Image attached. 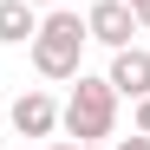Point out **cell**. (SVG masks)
Wrapping results in <instances>:
<instances>
[{"mask_svg": "<svg viewBox=\"0 0 150 150\" xmlns=\"http://www.w3.org/2000/svg\"><path fill=\"white\" fill-rule=\"evenodd\" d=\"M26 46H33L39 79H79V59H85V20L65 13V7H46L39 33H33Z\"/></svg>", "mask_w": 150, "mask_h": 150, "instance_id": "cell-1", "label": "cell"}, {"mask_svg": "<svg viewBox=\"0 0 150 150\" xmlns=\"http://www.w3.org/2000/svg\"><path fill=\"white\" fill-rule=\"evenodd\" d=\"M59 124L79 144H105L111 137V124H117V91H111V79H72V98L59 105Z\"/></svg>", "mask_w": 150, "mask_h": 150, "instance_id": "cell-2", "label": "cell"}, {"mask_svg": "<svg viewBox=\"0 0 150 150\" xmlns=\"http://www.w3.org/2000/svg\"><path fill=\"white\" fill-rule=\"evenodd\" d=\"M131 33H137V13L124 7V0H91V13H85V39H98V46H131Z\"/></svg>", "mask_w": 150, "mask_h": 150, "instance_id": "cell-3", "label": "cell"}, {"mask_svg": "<svg viewBox=\"0 0 150 150\" xmlns=\"http://www.w3.org/2000/svg\"><path fill=\"white\" fill-rule=\"evenodd\" d=\"M105 79H111V91H117V98H131V105H137V98L150 91V52H144V46H117Z\"/></svg>", "mask_w": 150, "mask_h": 150, "instance_id": "cell-4", "label": "cell"}, {"mask_svg": "<svg viewBox=\"0 0 150 150\" xmlns=\"http://www.w3.org/2000/svg\"><path fill=\"white\" fill-rule=\"evenodd\" d=\"M13 131H20V137H52V131H59V105H52L46 91H20V98H13Z\"/></svg>", "mask_w": 150, "mask_h": 150, "instance_id": "cell-5", "label": "cell"}, {"mask_svg": "<svg viewBox=\"0 0 150 150\" xmlns=\"http://www.w3.org/2000/svg\"><path fill=\"white\" fill-rule=\"evenodd\" d=\"M39 33V7L26 0H0V46H26Z\"/></svg>", "mask_w": 150, "mask_h": 150, "instance_id": "cell-6", "label": "cell"}, {"mask_svg": "<svg viewBox=\"0 0 150 150\" xmlns=\"http://www.w3.org/2000/svg\"><path fill=\"white\" fill-rule=\"evenodd\" d=\"M137 131H144V137H150V91H144V98H137Z\"/></svg>", "mask_w": 150, "mask_h": 150, "instance_id": "cell-7", "label": "cell"}, {"mask_svg": "<svg viewBox=\"0 0 150 150\" xmlns=\"http://www.w3.org/2000/svg\"><path fill=\"white\" fill-rule=\"evenodd\" d=\"M124 7L137 13V26H150V0H124Z\"/></svg>", "mask_w": 150, "mask_h": 150, "instance_id": "cell-8", "label": "cell"}, {"mask_svg": "<svg viewBox=\"0 0 150 150\" xmlns=\"http://www.w3.org/2000/svg\"><path fill=\"white\" fill-rule=\"evenodd\" d=\"M117 150H150V137H144V131H131V137H124Z\"/></svg>", "mask_w": 150, "mask_h": 150, "instance_id": "cell-9", "label": "cell"}, {"mask_svg": "<svg viewBox=\"0 0 150 150\" xmlns=\"http://www.w3.org/2000/svg\"><path fill=\"white\" fill-rule=\"evenodd\" d=\"M26 7H59V0H26Z\"/></svg>", "mask_w": 150, "mask_h": 150, "instance_id": "cell-10", "label": "cell"}, {"mask_svg": "<svg viewBox=\"0 0 150 150\" xmlns=\"http://www.w3.org/2000/svg\"><path fill=\"white\" fill-rule=\"evenodd\" d=\"M72 150H105V144H72Z\"/></svg>", "mask_w": 150, "mask_h": 150, "instance_id": "cell-11", "label": "cell"}, {"mask_svg": "<svg viewBox=\"0 0 150 150\" xmlns=\"http://www.w3.org/2000/svg\"><path fill=\"white\" fill-rule=\"evenodd\" d=\"M52 150H72V144H52Z\"/></svg>", "mask_w": 150, "mask_h": 150, "instance_id": "cell-12", "label": "cell"}]
</instances>
